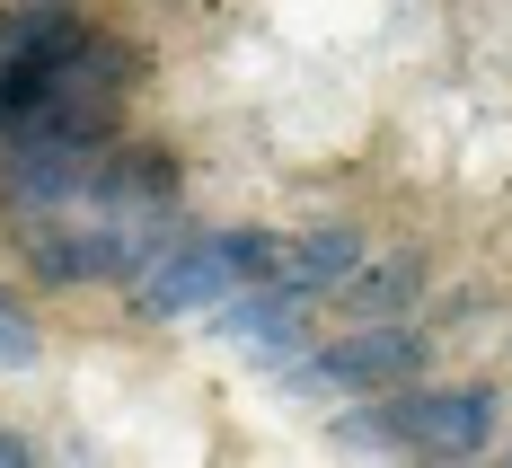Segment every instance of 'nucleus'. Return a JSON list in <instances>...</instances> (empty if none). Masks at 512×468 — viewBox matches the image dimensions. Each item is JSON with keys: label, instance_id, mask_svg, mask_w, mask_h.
Segmentation results:
<instances>
[{"label": "nucleus", "instance_id": "obj_4", "mask_svg": "<svg viewBox=\"0 0 512 468\" xmlns=\"http://www.w3.org/2000/svg\"><path fill=\"white\" fill-rule=\"evenodd\" d=\"M80 36H89V18H80V9H62V0L9 9V18H0V71H45V62H62Z\"/></svg>", "mask_w": 512, "mask_h": 468}, {"label": "nucleus", "instance_id": "obj_5", "mask_svg": "<svg viewBox=\"0 0 512 468\" xmlns=\"http://www.w3.org/2000/svg\"><path fill=\"white\" fill-rule=\"evenodd\" d=\"M354 265H362V239H354V230H309V239H292V248H283L274 283H283L292 301H318V292H336Z\"/></svg>", "mask_w": 512, "mask_h": 468}, {"label": "nucleus", "instance_id": "obj_6", "mask_svg": "<svg viewBox=\"0 0 512 468\" xmlns=\"http://www.w3.org/2000/svg\"><path fill=\"white\" fill-rule=\"evenodd\" d=\"M336 301L354 318H398L415 301V257H398V265H354L345 283H336Z\"/></svg>", "mask_w": 512, "mask_h": 468}, {"label": "nucleus", "instance_id": "obj_1", "mask_svg": "<svg viewBox=\"0 0 512 468\" xmlns=\"http://www.w3.org/2000/svg\"><path fill=\"white\" fill-rule=\"evenodd\" d=\"M354 451H415V460H477L495 442V389H371L336 424Z\"/></svg>", "mask_w": 512, "mask_h": 468}, {"label": "nucleus", "instance_id": "obj_3", "mask_svg": "<svg viewBox=\"0 0 512 468\" xmlns=\"http://www.w3.org/2000/svg\"><path fill=\"white\" fill-rule=\"evenodd\" d=\"M424 371V336L398 327V318H362L354 336H336V345H318L301 371H283V380H301V389H398Z\"/></svg>", "mask_w": 512, "mask_h": 468}, {"label": "nucleus", "instance_id": "obj_7", "mask_svg": "<svg viewBox=\"0 0 512 468\" xmlns=\"http://www.w3.org/2000/svg\"><path fill=\"white\" fill-rule=\"evenodd\" d=\"M0 371H36V318L18 310L9 283H0Z\"/></svg>", "mask_w": 512, "mask_h": 468}, {"label": "nucleus", "instance_id": "obj_2", "mask_svg": "<svg viewBox=\"0 0 512 468\" xmlns=\"http://www.w3.org/2000/svg\"><path fill=\"white\" fill-rule=\"evenodd\" d=\"M230 292H239L230 230H221V239H168V248L133 274V310L142 318H195V310H221Z\"/></svg>", "mask_w": 512, "mask_h": 468}, {"label": "nucleus", "instance_id": "obj_8", "mask_svg": "<svg viewBox=\"0 0 512 468\" xmlns=\"http://www.w3.org/2000/svg\"><path fill=\"white\" fill-rule=\"evenodd\" d=\"M9 460H27V442H18V433H0V468Z\"/></svg>", "mask_w": 512, "mask_h": 468}]
</instances>
